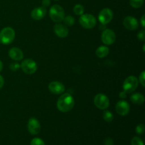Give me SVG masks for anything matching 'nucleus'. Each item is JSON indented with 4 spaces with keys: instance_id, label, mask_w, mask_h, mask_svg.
<instances>
[{
    "instance_id": "393cba45",
    "label": "nucleus",
    "mask_w": 145,
    "mask_h": 145,
    "mask_svg": "<svg viewBox=\"0 0 145 145\" xmlns=\"http://www.w3.org/2000/svg\"><path fill=\"white\" fill-rule=\"evenodd\" d=\"M136 133L138 135H142L144 132V125L143 124H139L136 127Z\"/></svg>"
},
{
    "instance_id": "b1692460",
    "label": "nucleus",
    "mask_w": 145,
    "mask_h": 145,
    "mask_svg": "<svg viewBox=\"0 0 145 145\" xmlns=\"http://www.w3.org/2000/svg\"><path fill=\"white\" fill-rule=\"evenodd\" d=\"M31 145H45V144L43 140H41L40 138L35 137V138L33 139V140H31Z\"/></svg>"
},
{
    "instance_id": "20e7f679",
    "label": "nucleus",
    "mask_w": 145,
    "mask_h": 145,
    "mask_svg": "<svg viewBox=\"0 0 145 145\" xmlns=\"http://www.w3.org/2000/svg\"><path fill=\"white\" fill-rule=\"evenodd\" d=\"M139 84L137 78L135 76H130L126 78L123 84V91L127 93H130L136 90Z\"/></svg>"
},
{
    "instance_id": "72a5a7b5",
    "label": "nucleus",
    "mask_w": 145,
    "mask_h": 145,
    "mask_svg": "<svg viewBox=\"0 0 145 145\" xmlns=\"http://www.w3.org/2000/svg\"><path fill=\"white\" fill-rule=\"evenodd\" d=\"M2 69H3V63H2V62L0 60V72L2 70Z\"/></svg>"
},
{
    "instance_id": "7c9ffc66",
    "label": "nucleus",
    "mask_w": 145,
    "mask_h": 145,
    "mask_svg": "<svg viewBox=\"0 0 145 145\" xmlns=\"http://www.w3.org/2000/svg\"><path fill=\"white\" fill-rule=\"evenodd\" d=\"M119 96H120V99H125V98L126 96H127V93H126V92L125 91H123L120 92V94H119Z\"/></svg>"
},
{
    "instance_id": "6e6552de",
    "label": "nucleus",
    "mask_w": 145,
    "mask_h": 145,
    "mask_svg": "<svg viewBox=\"0 0 145 145\" xmlns=\"http://www.w3.org/2000/svg\"><path fill=\"white\" fill-rule=\"evenodd\" d=\"M116 35L111 29H105L101 34V40L105 45H110L115 42Z\"/></svg>"
},
{
    "instance_id": "4468645a",
    "label": "nucleus",
    "mask_w": 145,
    "mask_h": 145,
    "mask_svg": "<svg viewBox=\"0 0 145 145\" xmlns=\"http://www.w3.org/2000/svg\"><path fill=\"white\" fill-rule=\"evenodd\" d=\"M47 13V10L45 7H36L32 10L31 11V16L32 18H33L35 21H38V20H41L45 16Z\"/></svg>"
},
{
    "instance_id": "9d476101",
    "label": "nucleus",
    "mask_w": 145,
    "mask_h": 145,
    "mask_svg": "<svg viewBox=\"0 0 145 145\" xmlns=\"http://www.w3.org/2000/svg\"><path fill=\"white\" fill-rule=\"evenodd\" d=\"M27 127L28 132L33 135H36L40 131V125L39 121L35 118H31L29 119Z\"/></svg>"
},
{
    "instance_id": "bb28decb",
    "label": "nucleus",
    "mask_w": 145,
    "mask_h": 145,
    "mask_svg": "<svg viewBox=\"0 0 145 145\" xmlns=\"http://www.w3.org/2000/svg\"><path fill=\"white\" fill-rule=\"evenodd\" d=\"M137 38H138L141 41H144L145 40V31L142 30V31H140V32L137 34Z\"/></svg>"
},
{
    "instance_id": "f03ea898",
    "label": "nucleus",
    "mask_w": 145,
    "mask_h": 145,
    "mask_svg": "<svg viewBox=\"0 0 145 145\" xmlns=\"http://www.w3.org/2000/svg\"><path fill=\"white\" fill-rule=\"evenodd\" d=\"M50 17L55 23H60L65 18V11L61 6L55 4L50 9Z\"/></svg>"
},
{
    "instance_id": "c756f323",
    "label": "nucleus",
    "mask_w": 145,
    "mask_h": 145,
    "mask_svg": "<svg viewBox=\"0 0 145 145\" xmlns=\"http://www.w3.org/2000/svg\"><path fill=\"white\" fill-rule=\"evenodd\" d=\"M42 7H46L50 4V0H42Z\"/></svg>"
},
{
    "instance_id": "cd10ccee",
    "label": "nucleus",
    "mask_w": 145,
    "mask_h": 145,
    "mask_svg": "<svg viewBox=\"0 0 145 145\" xmlns=\"http://www.w3.org/2000/svg\"><path fill=\"white\" fill-rule=\"evenodd\" d=\"M10 68H11V69L12 71H16L17 69L20 68V65H18L17 62H14V63L11 64V65H10Z\"/></svg>"
},
{
    "instance_id": "39448f33",
    "label": "nucleus",
    "mask_w": 145,
    "mask_h": 145,
    "mask_svg": "<svg viewBox=\"0 0 145 145\" xmlns=\"http://www.w3.org/2000/svg\"><path fill=\"white\" fill-rule=\"evenodd\" d=\"M79 23L83 28L91 29L96 25V20L92 14H82L79 18Z\"/></svg>"
},
{
    "instance_id": "f704fd0d",
    "label": "nucleus",
    "mask_w": 145,
    "mask_h": 145,
    "mask_svg": "<svg viewBox=\"0 0 145 145\" xmlns=\"http://www.w3.org/2000/svg\"><path fill=\"white\" fill-rule=\"evenodd\" d=\"M55 1H58V0H55Z\"/></svg>"
},
{
    "instance_id": "4be33fe9",
    "label": "nucleus",
    "mask_w": 145,
    "mask_h": 145,
    "mask_svg": "<svg viewBox=\"0 0 145 145\" xmlns=\"http://www.w3.org/2000/svg\"><path fill=\"white\" fill-rule=\"evenodd\" d=\"M63 21L65 22V24L67 25H68V26H72L75 23L74 18L73 16H67L66 17L65 16Z\"/></svg>"
},
{
    "instance_id": "9b49d317",
    "label": "nucleus",
    "mask_w": 145,
    "mask_h": 145,
    "mask_svg": "<svg viewBox=\"0 0 145 145\" xmlns=\"http://www.w3.org/2000/svg\"><path fill=\"white\" fill-rule=\"evenodd\" d=\"M116 110L120 116H126L130 112V105L124 100L119 101L116 105Z\"/></svg>"
},
{
    "instance_id": "2f4dec72",
    "label": "nucleus",
    "mask_w": 145,
    "mask_h": 145,
    "mask_svg": "<svg viewBox=\"0 0 145 145\" xmlns=\"http://www.w3.org/2000/svg\"><path fill=\"white\" fill-rule=\"evenodd\" d=\"M140 24H141V25H142V28H144V26H145L144 15H143L142 16V18H141V20H140Z\"/></svg>"
},
{
    "instance_id": "7ed1b4c3",
    "label": "nucleus",
    "mask_w": 145,
    "mask_h": 145,
    "mask_svg": "<svg viewBox=\"0 0 145 145\" xmlns=\"http://www.w3.org/2000/svg\"><path fill=\"white\" fill-rule=\"evenodd\" d=\"M15 38V31L11 27H6L0 31V42L4 45H8Z\"/></svg>"
},
{
    "instance_id": "1a4fd4ad",
    "label": "nucleus",
    "mask_w": 145,
    "mask_h": 145,
    "mask_svg": "<svg viewBox=\"0 0 145 145\" xmlns=\"http://www.w3.org/2000/svg\"><path fill=\"white\" fill-rule=\"evenodd\" d=\"M113 17V13L111 9L105 8L100 11L99 14V20L103 25H106L112 21Z\"/></svg>"
},
{
    "instance_id": "f8f14e48",
    "label": "nucleus",
    "mask_w": 145,
    "mask_h": 145,
    "mask_svg": "<svg viewBox=\"0 0 145 145\" xmlns=\"http://www.w3.org/2000/svg\"><path fill=\"white\" fill-rule=\"evenodd\" d=\"M48 89L51 93H54V94L59 95L62 94L65 91V86L61 82L55 81V82H52L49 84Z\"/></svg>"
},
{
    "instance_id": "a878e982",
    "label": "nucleus",
    "mask_w": 145,
    "mask_h": 145,
    "mask_svg": "<svg viewBox=\"0 0 145 145\" xmlns=\"http://www.w3.org/2000/svg\"><path fill=\"white\" fill-rule=\"evenodd\" d=\"M139 82L141 84L142 86H145V72L144 71H142L141 72V74H140V76H139Z\"/></svg>"
},
{
    "instance_id": "aec40b11",
    "label": "nucleus",
    "mask_w": 145,
    "mask_h": 145,
    "mask_svg": "<svg viewBox=\"0 0 145 145\" xmlns=\"http://www.w3.org/2000/svg\"><path fill=\"white\" fill-rule=\"evenodd\" d=\"M74 13L76 15L81 16L84 14V7L82 5V4H76L74 7Z\"/></svg>"
},
{
    "instance_id": "ddd939ff",
    "label": "nucleus",
    "mask_w": 145,
    "mask_h": 145,
    "mask_svg": "<svg viewBox=\"0 0 145 145\" xmlns=\"http://www.w3.org/2000/svg\"><path fill=\"white\" fill-rule=\"evenodd\" d=\"M123 25L127 29L130 30V31H135L138 28L139 23L135 18L128 16L124 18Z\"/></svg>"
},
{
    "instance_id": "0eeeda50",
    "label": "nucleus",
    "mask_w": 145,
    "mask_h": 145,
    "mask_svg": "<svg viewBox=\"0 0 145 145\" xmlns=\"http://www.w3.org/2000/svg\"><path fill=\"white\" fill-rule=\"evenodd\" d=\"M21 67L23 72L27 74H33L36 72L38 67L36 62L31 59H26L22 62Z\"/></svg>"
},
{
    "instance_id": "6ab92c4d",
    "label": "nucleus",
    "mask_w": 145,
    "mask_h": 145,
    "mask_svg": "<svg viewBox=\"0 0 145 145\" xmlns=\"http://www.w3.org/2000/svg\"><path fill=\"white\" fill-rule=\"evenodd\" d=\"M103 120L107 123H110L113 120V114L109 110H105L103 113Z\"/></svg>"
},
{
    "instance_id": "2eb2a0df",
    "label": "nucleus",
    "mask_w": 145,
    "mask_h": 145,
    "mask_svg": "<svg viewBox=\"0 0 145 145\" xmlns=\"http://www.w3.org/2000/svg\"><path fill=\"white\" fill-rule=\"evenodd\" d=\"M54 31L58 37L61 38H66L69 33V30L65 25L61 24H57L54 26Z\"/></svg>"
},
{
    "instance_id": "f3484780",
    "label": "nucleus",
    "mask_w": 145,
    "mask_h": 145,
    "mask_svg": "<svg viewBox=\"0 0 145 145\" xmlns=\"http://www.w3.org/2000/svg\"><path fill=\"white\" fill-rule=\"evenodd\" d=\"M132 102L135 104L141 105L144 102V95L140 93H135L130 96Z\"/></svg>"
},
{
    "instance_id": "a211bd4d",
    "label": "nucleus",
    "mask_w": 145,
    "mask_h": 145,
    "mask_svg": "<svg viewBox=\"0 0 145 145\" xmlns=\"http://www.w3.org/2000/svg\"><path fill=\"white\" fill-rule=\"evenodd\" d=\"M109 54V48L106 45L100 46L97 48L96 51V55L98 57L103 58L106 57Z\"/></svg>"
},
{
    "instance_id": "412c9836",
    "label": "nucleus",
    "mask_w": 145,
    "mask_h": 145,
    "mask_svg": "<svg viewBox=\"0 0 145 145\" xmlns=\"http://www.w3.org/2000/svg\"><path fill=\"white\" fill-rule=\"evenodd\" d=\"M144 4V0H130V4L132 7L138 8Z\"/></svg>"
},
{
    "instance_id": "473e14b6",
    "label": "nucleus",
    "mask_w": 145,
    "mask_h": 145,
    "mask_svg": "<svg viewBox=\"0 0 145 145\" xmlns=\"http://www.w3.org/2000/svg\"><path fill=\"white\" fill-rule=\"evenodd\" d=\"M4 78L2 77V76H1V75H0V89L3 87V86H4Z\"/></svg>"
},
{
    "instance_id": "c85d7f7f",
    "label": "nucleus",
    "mask_w": 145,
    "mask_h": 145,
    "mask_svg": "<svg viewBox=\"0 0 145 145\" xmlns=\"http://www.w3.org/2000/svg\"><path fill=\"white\" fill-rule=\"evenodd\" d=\"M113 140H112L110 137H108V138L105 139L104 140V144L105 145H113Z\"/></svg>"
},
{
    "instance_id": "5701e85b",
    "label": "nucleus",
    "mask_w": 145,
    "mask_h": 145,
    "mask_svg": "<svg viewBox=\"0 0 145 145\" xmlns=\"http://www.w3.org/2000/svg\"><path fill=\"white\" fill-rule=\"evenodd\" d=\"M131 145H144V142L139 137H134L131 140Z\"/></svg>"
},
{
    "instance_id": "423d86ee",
    "label": "nucleus",
    "mask_w": 145,
    "mask_h": 145,
    "mask_svg": "<svg viewBox=\"0 0 145 145\" xmlns=\"http://www.w3.org/2000/svg\"><path fill=\"white\" fill-rule=\"evenodd\" d=\"M93 103L96 108L101 110H106L108 108L110 104L108 96L103 93H98L97 95H96L93 99Z\"/></svg>"
},
{
    "instance_id": "f257e3e1",
    "label": "nucleus",
    "mask_w": 145,
    "mask_h": 145,
    "mask_svg": "<svg viewBox=\"0 0 145 145\" xmlns=\"http://www.w3.org/2000/svg\"><path fill=\"white\" fill-rule=\"evenodd\" d=\"M74 106V99L69 93H64L58 99L57 102V107L58 110L62 113L69 112L73 108Z\"/></svg>"
},
{
    "instance_id": "dca6fc26",
    "label": "nucleus",
    "mask_w": 145,
    "mask_h": 145,
    "mask_svg": "<svg viewBox=\"0 0 145 145\" xmlns=\"http://www.w3.org/2000/svg\"><path fill=\"white\" fill-rule=\"evenodd\" d=\"M8 56L11 59H12L14 61H19L21 60L24 57V53L22 50L18 48H11L8 51Z\"/></svg>"
}]
</instances>
